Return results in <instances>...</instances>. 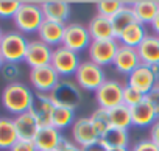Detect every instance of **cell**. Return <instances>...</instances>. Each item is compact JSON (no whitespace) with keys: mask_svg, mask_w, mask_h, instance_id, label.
<instances>
[{"mask_svg":"<svg viewBox=\"0 0 159 151\" xmlns=\"http://www.w3.org/2000/svg\"><path fill=\"white\" fill-rule=\"evenodd\" d=\"M30 83L33 86V89L38 94H50L56 84L61 81V77L56 73V70L52 65H44V67H38V69H30L28 73Z\"/></svg>","mask_w":159,"mask_h":151,"instance_id":"obj_11","label":"cell"},{"mask_svg":"<svg viewBox=\"0 0 159 151\" xmlns=\"http://www.w3.org/2000/svg\"><path fill=\"white\" fill-rule=\"evenodd\" d=\"M140 58L137 53V48H131L126 45H120L117 50V55L114 58L112 67L120 73V75H131L139 65H140Z\"/></svg>","mask_w":159,"mask_h":151,"instance_id":"obj_15","label":"cell"},{"mask_svg":"<svg viewBox=\"0 0 159 151\" xmlns=\"http://www.w3.org/2000/svg\"><path fill=\"white\" fill-rule=\"evenodd\" d=\"M13 120H14V126L17 131V137L20 140H34L41 126H39V123L31 111L20 114V115H16Z\"/></svg>","mask_w":159,"mask_h":151,"instance_id":"obj_18","label":"cell"},{"mask_svg":"<svg viewBox=\"0 0 159 151\" xmlns=\"http://www.w3.org/2000/svg\"><path fill=\"white\" fill-rule=\"evenodd\" d=\"M56 151H84V149H83L81 146H78L75 142H72V140H69V139L62 137V140H61L59 146L56 148Z\"/></svg>","mask_w":159,"mask_h":151,"instance_id":"obj_37","label":"cell"},{"mask_svg":"<svg viewBox=\"0 0 159 151\" xmlns=\"http://www.w3.org/2000/svg\"><path fill=\"white\" fill-rule=\"evenodd\" d=\"M137 53L143 65L150 67V65L159 64V38L154 36L153 33L147 34V38L137 47Z\"/></svg>","mask_w":159,"mask_h":151,"instance_id":"obj_22","label":"cell"},{"mask_svg":"<svg viewBox=\"0 0 159 151\" xmlns=\"http://www.w3.org/2000/svg\"><path fill=\"white\" fill-rule=\"evenodd\" d=\"M48 97L55 106H64V108L75 109L83 101V91L78 87V84L75 81L61 78V81L48 94Z\"/></svg>","mask_w":159,"mask_h":151,"instance_id":"obj_4","label":"cell"},{"mask_svg":"<svg viewBox=\"0 0 159 151\" xmlns=\"http://www.w3.org/2000/svg\"><path fill=\"white\" fill-rule=\"evenodd\" d=\"M52 55H53V48L50 45H47L41 39H31V41H28L27 55H25L24 62L30 69H38V67H44V65H50Z\"/></svg>","mask_w":159,"mask_h":151,"instance_id":"obj_12","label":"cell"},{"mask_svg":"<svg viewBox=\"0 0 159 151\" xmlns=\"http://www.w3.org/2000/svg\"><path fill=\"white\" fill-rule=\"evenodd\" d=\"M143 100H145V95L143 94H140L139 91H136L131 86L125 84V87H123V104L125 106L133 108V106L142 103Z\"/></svg>","mask_w":159,"mask_h":151,"instance_id":"obj_33","label":"cell"},{"mask_svg":"<svg viewBox=\"0 0 159 151\" xmlns=\"http://www.w3.org/2000/svg\"><path fill=\"white\" fill-rule=\"evenodd\" d=\"M91 42H92V38L86 25L80 24V22H69L66 25L62 44H61L62 47L80 55V51L89 48Z\"/></svg>","mask_w":159,"mask_h":151,"instance_id":"obj_7","label":"cell"},{"mask_svg":"<svg viewBox=\"0 0 159 151\" xmlns=\"http://www.w3.org/2000/svg\"><path fill=\"white\" fill-rule=\"evenodd\" d=\"M126 78H128L126 84L131 86L133 89L139 91L143 95H148L153 89H156V86L159 83V80L154 77L151 69L148 65H143V64H140L131 75H128Z\"/></svg>","mask_w":159,"mask_h":151,"instance_id":"obj_13","label":"cell"},{"mask_svg":"<svg viewBox=\"0 0 159 151\" xmlns=\"http://www.w3.org/2000/svg\"><path fill=\"white\" fill-rule=\"evenodd\" d=\"M70 135H72V142H75L78 146H81L84 151L98 146L100 142V134L94 128L89 117L76 118L70 128Z\"/></svg>","mask_w":159,"mask_h":151,"instance_id":"obj_6","label":"cell"},{"mask_svg":"<svg viewBox=\"0 0 159 151\" xmlns=\"http://www.w3.org/2000/svg\"><path fill=\"white\" fill-rule=\"evenodd\" d=\"M128 3L122 2V0H100L95 3L97 8V14L105 16L108 19H112L117 13H120Z\"/></svg>","mask_w":159,"mask_h":151,"instance_id":"obj_31","label":"cell"},{"mask_svg":"<svg viewBox=\"0 0 159 151\" xmlns=\"http://www.w3.org/2000/svg\"><path fill=\"white\" fill-rule=\"evenodd\" d=\"M17 140L14 120L10 117H0V149H11Z\"/></svg>","mask_w":159,"mask_h":151,"instance_id":"obj_26","label":"cell"},{"mask_svg":"<svg viewBox=\"0 0 159 151\" xmlns=\"http://www.w3.org/2000/svg\"><path fill=\"white\" fill-rule=\"evenodd\" d=\"M62 137L64 135L61 134V131L50 125V126H41L33 142L38 151H56Z\"/></svg>","mask_w":159,"mask_h":151,"instance_id":"obj_16","label":"cell"},{"mask_svg":"<svg viewBox=\"0 0 159 151\" xmlns=\"http://www.w3.org/2000/svg\"><path fill=\"white\" fill-rule=\"evenodd\" d=\"M0 100H2V106L10 114H13L16 117V115H20V114L31 111L34 100H36V95L33 94V91L27 84L17 81V83L7 84L3 87L2 98Z\"/></svg>","mask_w":159,"mask_h":151,"instance_id":"obj_1","label":"cell"},{"mask_svg":"<svg viewBox=\"0 0 159 151\" xmlns=\"http://www.w3.org/2000/svg\"><path fill=\"white\" fill-rule=\"evenodd\" d=\"M129 145V132L126 129H119V128H111L105 134L100 135L98 146L103 148L105 151H111L116 148H126Z\"/></svg>","mask_w":159,"mask_h":151,"instance_id":"obj_23","label":"cell"},{"mask_svg":"<svg viewBox=\"0 0 159 151\" xmlns=\"http://www.w3.org/2000/svg\"><path fill=\"white\" fill-rule=\"evenodd\" d=\"M156 89H157V91H159V83H157V86H156Z\"/></svg>","mask_w":159,"mask_h":151,"instance_id":"obj_46","label":"cell"},{"mask_svg":"<svg viewBox=\"0 0 159 151\" xmlns=\"http://www.w3.org/2000/svg\"><path fill=\"white\" fill-rule=\"evenodd\" d=\"M20 5V0H0V19H14Z\"/></svg>","mask_w":159,"mask_h":151,"instance_id":"obj_32","label":"cell"},{"mask_svg":"<svg viewBox=\"0 0 159 151\" xmlns=\"http://www.w3.org/2000/svg\"><path fill=\"white\" fill-rule=\"evenodd\" d=\"M148 139L159 148V118L148 128Z\"/></svg>","mask_w":159,"mask_h":151,"instance_id":"obj_39","label":"cell"},{"mask_svg":"<svg viewBox=\"0 0 159 151\" xmlns=\"http://www.w3.org/2000/svg\"><path fill=\"white\" fill-rule=\"evenodd\" d=\"M91 122L94 125V128L97 129V132L102 135L105 134L106 131H109L112 128L111 125V115H109V111L108 109H103V108H97L92 114H91Z\"/></svg>","mask_w":159,"mask_h":151,"instance_id":"obj_30","label":"cell"},{"mask_svg":"<svg viewBox=\"0 0 159 151\" xmlns=\"http://www.w3.org/2000/svg\"><path fill=\"white\" fill-rule=\"evenodd\" d=\"M28 47V39L19 31H8L0 41V55L5 62L19 64L25 59Z\"/></svg>","mask_w":159,"mask_h":151,"instance_id":"obj_5","label":"cell"},{"mask_svg":"<svg viewBox=\"0 0 159 151\" xmlns=\"http://www.w3.org/2000/svg\"><path fill=\"white\" fill-rule=\"evenodd\" d=\"M44 14L39 3L22 2L19 11L16 13L13 22L19 33H38L41 25L44 24Z\"/></svg>","mask_w":159,"mask_h":151,"instance_id":"obj_3","label":"cell"},{"mask_svg":"<svg viewBox=\"0 0 159 151\" xmlns=\"http://www.w3.org/2000/svg\"><path fill=\"white\" fill-rule=\"evenodd\" d=\"M129 7L133 8L137 20L143 25H151L159 13V2L156 0H136Z\"/></svg>","mask_w":159,"mask_h":151,"instance_id":"obj_24","label":"cell"},{"mask_svg":"<svg viewBox=\"0 0 159 151\" xmlns=\"http://www.w3.org/2000/svg\"><path fill=\"white\" fill-rule=\"evenodd\" d=\"M131 151H159V148L150 140V139H142L137 143H134L131 148Z\"/></svg>","mask_w":159,"mask_h":151,"instance_id":"obj_35","label":"cell"},{"mask_svg":"<svg viewBox=\"0 0 159 151\" xmlns=\"http://www.w3.org/2000/svg\"><path fill=\"white\" fill-rule=\"evenodd\" d=\"M81 59L80 55L59 45L56 48H53V55H52V62L50 65L56 70V73L61 78H67L70 75H75V72L78 70Z\"/></svg>","mask_w":159,"mask_h":151,"instance_id":"obj_8","label":"cell"},{"mask_svg":"<svg viewBox=\"0 0 159 151\" xmlns=\"http://www.w3.org/2000/svg\"><path fill=\"white\" fill-rule=\"evenodd\" d=\"M86 151H105L103 148H100V146H94V148H91V149H86Z\"/></svg>","mask_w":159,"mask_h":151,"instance_id":"obj_43","label":"cell"},{"mask_svg":"<svg viewBox=\"0 0 159 151\" xmlns=\"http://www.w3.org/2000/svg\"><path fill=\"white\" fill-rule=\"evenodd\" d=\"M0 72H2L3 80L8 81V84L17 83L19 78H20V75H22L19 64H11V62H5V65L2 67V70H0Z\"/></svg>","mask_w":159,"mask_h":151,"instance_id":"obj_34","label":"cell"},{"mask_svg":"<svg viewBox=\"0 0 159 151\" xmlns=\"http://www.w3.org/2000/svg\"><path fill=\"white\" fill-rule=\"evenodd\" d=\"M53 111H55V104L50 100V97L47 94H38L34 104L31 108V112L36 117L39 126H50L52 125Z\"/></svg>","mask_w":159,"mask_h":151,"instance_id":"obj_20","label":"cell"},{"mask_svg":"<svg viewBox=\"0 0 159 151\" xmlns=\"http://www.w3.org/2000/svg\"><path fill=\"white\" fill-rule=\"evenodd\" d=\"M39 5L45 20L62 24V25L69 24L67 20L70 19V13H72V7L69 2H64V0H45Z\"/></svg>","mask_w":159,"mask_h":151,"instance_id":"obj_14","label":"cell"},{"mask_svg":"<svg viewBox=\"0 0 159 151\" xmlns=\"http://www.w3.org/2000/svg\"><path fill=\"white\" fill-rule=\"evenodd\" d=\"M5 65V59H3V56L0 55V70H2V67Z\"/></svg>","mask_w":159,"mask_h":151,"instance_id":"obj_44","label":"cell"},{"mask_svg":"<svg viewBox=\"0 0 159 151\" xmlns=\"http://www.w3.org/2000/svg\"><path fill=\"white\" fill-rule=\"evenodd\" d=\"M10 151H38V148H36V145H34L33 140H20L19 139L11 146Z\"/></svg>","mask_w":159,"mask_h":151,"instance_id":"obj_36","label":"cell"},{"mask_svg":"<svg viewBox=\"0 0 159 151\" xmlns=\"http://www.w3.org/2000/svg\"><path fill=\"white\" fill-rule=\"evenodd\" d=\"M73 81L78 84V87L81 91L95 92L106 81V73H105L103 67L86 59V61H81L78 70L75 72Z\"/></svg>","mask_w":159,"mask_h":151,"instance_id":"obj_2","label":"cell"},{"mask_svg":"<svg viewBox=\"0 0 159 151\" xmlns=\"http://www.w3.org/2000/svg\"><path fill=\"white\" fill-rule=\"evenodd\" d=\"M120 44L117 39H108V41H92L89 48H88V56L89 61L100 67L112 65L114 58L117 55Z\"/></svg>","mask_w":159,"mask_h":151,"instance_id":"obj_10","label":"cell"},{"mask_svg":"<svg viewBox=\"0 0 159 151\" xmlns=\"http://www.w3.org/2000/svg\"><path fill=\"white\" fill-rule=\"evenodd\" d=\"M129 109H131L133 126H136V128H150L157 120V115H156L153 106L150 104V101L147 98L142 103H139V104H136Z\"/></svg>","mask_w":159,"mask_h":151,"instance_id":"obj_21","label":"cell"},{"mask_svg":"<svg viewBox=\"0 0 159 151\" xmlns=\"http://www.w3.org/2000/svg\"><path fill=\"white\" fill-rule=\"evenodd\" d=\"M150 27H151V30H153V34L159 38V13H157V16L154 17V20L151 22Z\"/></svg>","mask_w":159,"mask_h":151,"instance_id":"obj_40","label":"cell"},{"mask_svg":"<svg viewBox=\"0 0 159 151\" xmlns=\"http://www.w3.org/2000/svg\"><path fill=\"white\" fill-rule=\"evenodd\" d=\"M123 87L125 84L116 80H106L94 94L98 108L103 109H114L120 104H123Z\"/></svg>","mask_w":159,"mask_h":151,"instance_id":"obj_9","label":"cell"},{"mask_svg":"<svg viewBox=\"0 0 159 151\" xmlns=\"http://www.w3.org/2000/svg\"><path fill=\"white\" fill-rule=\"evenodd\" d=\"M150 69H151V72L154 73V77L159 80V64H154V65H150Z\"/></svg>","mask_w":159,"mask_h":151,"instance_id":"obj_41","label":"cell"},{"mask_svg":"<svg viewBox=\"0 0 159 151\" xmlns=\"http://www.w3.org/2000/svg\"><path fill=\"white\" fill-rule=\"evenodd\" d=\"M73 122H75V109L64 108V106H55L53 117H52V126L62 131V129L72 128Z\"/></svg>","mask_w":159,"mask_h":151,"instance_id":"obj_28","label":"cell"},{"mask_svg":"<svg viewBox=\"0 0 159 151\" xmlns=\"http://www.w3.org/2000/svg\"><path fill=\"white\" fill-rule=\"evenodd\" d=\"M111 115V125L112 128H119V129H129L133 126V120H131V109L125 104H120L114 109L109 111Z\"/></svg>","mask_w":159,"mask_h":151,"instance_id":"obj_29","label":"cell"},{"mask_svg":"<svg viewBox=\"0 0 159 151\" xmlns=\"http://www.w3.org/2000/svg\"><path fill=\"white\" fill-rule=\"evenodd\" d=\"M145 98L150 101V104L153 106V109H154V112H156V115L159 118V91L153 89L148 95H145Z\"/></svg>","mask_w":159,"mask_h":151,"instance_id":"obj_38","label":"cell"},{"mask_svg":"<svg viewBox=\"0 0 159 151\" xmlns=\"http://www.w3.org/2000/svg\"><path fill=\"white\" fill-rule=\"evenodd\" d=\"M64 30H66V25H62V24L44 20V24L38 30V39H41L42 42L50 45L52 48H56L62 44Z\"/></svg>","mask_w":159,"mask_h":151,"instance_id":"obj_19","label":"cell"},{"mask_svg":"<svg viewBox=\"0 0 159 151\" xmlns=\"http://www.w3.org/2000/svg\"><path fill=\"white\" fill-rule=\"evenodd\" d=\"M3 34H5V33L2 31V28H0V41H2V38H3Z\"/></svg>","mask_w":159,"mask_h":151,"instance_id":"obj_45","label":"cell"},{"mask_svg":"<svg viewBox=\"0 0 159 151\" xmlns=\"http://www.w3.org/2000/svg\"><path fill=\"white\" fill-rule=\"evenodd\" d=\"M88 30H89V34H91L92 41L116 39V31H114L112 20L108 19V17H105V16L95 14V16L89 20Z\"/></svg>","mask_w":159,"mask_h":151,"instance_id":"obj_17","label":"cell"},{"mask_svg":"<svg viewBox=\"0 0 159 151\" xmlns=\"http://www.w3.org/2000/svg\"><path fill=\"white\" fill-rule=\"evenodd\" d=\"M111 151H131V149H129V146H126V148H116V149H111Z\"/></svg>","mask_w":159,"mask_h":151,"instance_id":"obj_42","label":"cell"},{"mask_svg":"<svg viewBox=\"0 0 159 151\" xmlns=\"http://www.w3.org/2000/svg\"><path fill=\"white\" fill-rule=\"evenodd\" d=\"M147 25L140 24V22H136L133 25H129L128 28L123 30V33L117 38L119 44L120 45H126V47H131V48H137L142 41L147 38Z\"/></svg>","mask_w":159,"mask_h":151,"instance_id":"obj_25","label":"cell"},{"mask_svg":"<svg viewBox=\"0 0 159 151\" xmlns=\"http://www.w3.org/2000/svg\"><path fill=\"white\" fill-rule=\"evenodd\" d=\"M111 20H112V25H114L116 39L123 33V30H125V28H128L129 25H133V24L139 22V20H137V17H136V14H134V11H133V8H131L129 5H126L120 13H117Z\"/></svg>","mask_w":159,"mask_h":151,"instance_id":"obj_27","label":"cell"}]
</instances>
